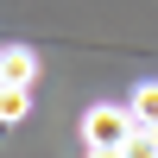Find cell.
Masks as SVG:
<instances>
[{"instance_id": "obj_5", "label": "cell", "mask_w": 158, "mask_h": 158, "mask_svg": "<svg viewBox=\"0 0 158 158\" xmlns=\"http://www.w3.org/2000/svg\"><path fill=\"white\" fill-rule=\"evenodd\" d=\"M120 158H158V127H133L120 139Z\"/></svg>"}, {"instance_id": "obj_2", "label": "cell", "mask_w": 158, "mask_h": 158, "mask_svg": "<svg viewBox=\"0 0 158 158\" xmlns=\"http://www.w3.org/2000/svg\"><path fill=\"white\" fill-rule=\"evenodd\" d=\"M32 76H38V57L25 44H6V51H0V82H32Z\"/></svg>"}, {"instance_id": "obj_4", "label": "cell", "mask_w": 158, "mask_h": 158, "mask_svg": "<svg viewBox=\"0 0 158 158\" xmlns=\"http://www.w3.org/2000/svg\"><path fill=\"white\" fill-rule=\"evenodd\" d=\"M127 120H133V127H158V82H139V89H133Z\"/></svg>"}, {"instance_id": "obj_1", "label": "cell", "mask_w": 158, "mask_h": 158, "mask_svg": "<svg viewBox=\"0 0 158 158\" xmlns=\"http://www.w3.org/2000/svg\"><path fill=\"white\" fill-rule=\"evenodd\" d=\"M127 133H133V120H127V108H120V101H101V108H89V114H82V146H89V152L120 146Z\"/></svg>"}, {"instance_id": "obj_3", "label": "cell", "mask_w": 158, "mask_h": 158, "mask_svg": "<svg viewBox=\"0 0 158 158\" xmlns=\"http://www.w3.org/2000/svg\"><path fill=\"white\" fill-rule=\"evenodd\" d=\"M32 114V82H0V127Z\"/></svg>"}, {"instance_id": "obj_6", "label": "cell", "mask_w": 158, "mask_h": 158, "mask_svg": "<svg viewBox=\"0 0 158 158\" xmlns=\"http://www.w3.org/2000/svg\"><path fill=\"white\" fill-rule=\"evenodd\" d=\"M89 158H120V146H101V152H89Z\"/></svg>"}]
</instances>
